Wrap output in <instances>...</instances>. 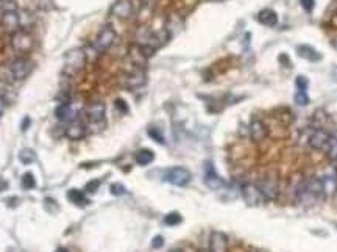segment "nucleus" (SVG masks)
<instances>
[{"mask_svg":"<svg viewBox=\"0 0 337 252\" xmlns=\"http://www.w3.org/2000/svg\"><path fill=\"white\" fill-rule=\"evenodd\" d=\"M116 108L121 111V113H128V105H126V102L125 100H122V99H117L116 100Z\"/></svg>","mask_w":337,"mask_h":252,"instance_id":"nucleus-35","label":"nucleus"},{"mask_svg":"<svg viewBox=\"0 0 337 252\" xmlns=\"http://www.w3.org/2000/svg\"><path fill=\"white\" fill-rule=\"evenodd\" d=\"M11 47L20 57L30 54L35 47V39L32 33L27 30H19L14 35H11Z\"/></svg>","mask_w":337,"mask_h":252,"instance_id":"nucleus-3","label":"nucleus"},{"mask_svg":"<svg viewBox=\"0 0 337 252\" xmlns=\"http://www.w3.org/2000/svg\"><path fill=\"white\" fill-rule=\"evenodd\" d=\"M336 161H337V160H336Z\"/></svg>","mask_w":337,"mask_h":252,"instance_id":"nucleus-45","label":"nucleus"},{"mask_svg":"<svg viewBox=\"0 0 337 252\" xmlns=\"http://www.w3.org/2000/svg\"><path fill=\"white\" fill-rule=\"evenodd\" d=\"M297 52H298L300 57L304 58V60L311 61V63H319L321 60V55L319 54V52L314 47H311V46H306V44H303V46H298Z\"/></svg>","mask_w":337,"mask_h":252,"instance_id":"nucleus-20","label":"nucleus"},{"mask_svg":"<svg viewBox=\"0 0 337 252\" xmlns=\"http://www.w3.org/2000/svg\"><path fill=\"white\" fill-rule=\"evenodd\" d=\"M105 115H106V107H105L103 102H92L85 108L86 119L92 125L105 124Z\"/></svg>","mask_w":337,"mask_h":252,"instance_id":"nucleus-9","label":"nucleus"},{"mask_svg":"<svg viewBox=\"0 0 337 252\" xmlns=\"http://www.w3.org/2000/svg\"><path fill=\"white\" fill-rule=\"evenodd\" d=\"M181 221H183L181 214H179L178 212H172V213L166 214V218H164V224H166V226H177Z\"/></svg>","mask_w":337,"mask_h":252,"instance_id":"nucleus-28","label":"nucleus"},{"mask_svg":"<svg viewBox=\"0 0 337 252\" xmlns=\"http://www.w3.org/2000/svg\"><path fill=\"white\" fill-rule=\"evenodd\" d=\"M205 185L211 190H222L227 185L222 177L215 173L214 165L211 161H208L205 165Z\"/></svg>","mask_w":337,"mask_h":252,"instance_id":"nucleus-12","label":"nucleus"},{"mask_svg":"<svg viewBox=\"0 0 337 252\" xmlns=\"http://www.w3.org/2000/svg\"><path fill=\"white\" fill-rule=\"evenodd\" d=\"M56 252H69V251H67L66 248H58V249H56Z\"/></svg>","mask_w":337,"mask_h":252,"instance_id":"nucleus-42","label":"nucleus"},{"mask_svg":"<svg viewBox=\"0 0 337 252\" xmlns=\"http://www.w3.org/2000/svg\"><path fill=\"white\" fill-rule=\"evenodd\" d=\"M295 86H297V90H306V91H308L309 80L306 78L304 76H298L297 80H295Z\"/></svg>","mask_w":337,"mask_h":252,"instance_id":"nucleus-32","label":"nucleus"},{"mask_svg":"<svg viewBox=\"0 0 337 252\" xmlns=\"http://www.w3.org/2000/svg\"><path fill=\"white\" fill-rule=\"evenodd\" d=\"M86 64V52L83 49H72L64 55V74L75 76L85 69Z\"/></svg>","mask_w":337,"mask_h":252,"instance_id":"nucleus-2","label":"nucleus"},{"mask_svg":"<svg viewBox=\"0 0 337 252\" xmlns=\"http://www.w3.org/2000/svg\"><path fill=\"white\" fill-rule=\"evenodd\" d=\"M0 27L5 33L14 35L20 30V18L18 10H6L0 16Z\"/></svg>","mask_w":337,"mask_h":252,"instance_id":"nucleus-8","label":"nucleus"},{"mask_svg":"<svg viewBox=\"0 0 337 252\" xmlns=\"http://www.w3.org/2000/svg\"><path fill=\"white\" fill-rule=\"evenodd\" d=\"M331 136V133H328L323 129H316L314 130L309 138H308V144L311 149H316V151H323L325 146L328 144V139Z\"/></svg>","mask_w":337,"mask_h":252,"instance_id":"nucleus-13","label":"nucleus"},{"mask_svg":"<svg viewBox=\"0 0 337 252\" xmlns=\"http://www.w3.org/2000/svg\"><path fill=\"white\" fill-rule=\"evenodd\" d=\"M19 160L24 163V165H30V163H33L36 160V154L32 149H24L19 154Z\"/></svg>","mask_w":337,"mask_h":252,"instance_id":"nucleus-27","label":"nucleus"},{"mask_svg":"<svg viewBox=\"0 0 337 252\" xmlns=\"http://www.w3.org/2000/svg\"><path fill=\"white\" fill-rule=\"evenodd\" d=\"M162 244H164V240H162V236H155V238H153V241H152V246L155 248V249H158V248H161L162 246Z\"/></svg>","mask_w":337,"mask_h":252,"instance_id":"nucleus-37","label":"nucleus"},{"mask_svg":"<svg viewBox=\"0 0 337 252\" xmlns=\"http://www.w3.org/2000/svg\"><path fill=\"white\" fill-rule=\"evenodd\" d=\"M258 20L266 27H275L276 24H278V14H276V11H273L270 8H266V10L259 11Z\"/></svg>","mask_w":337,"mask_h":252,"instance_id":"nucleus-21","label":"nucleus"},{"mask_svg":"<svg viewBox=\"0 0 337 252\" xmlns=\"http://www.w3.org/2000/svg\"><path fill=\"white\" fill-rule=\"evenodd\" d=\"M3 11H5V0H0V16H2Z\"/></svg>","mask_w":337,"mask_h":252,"instance_id":"nucleus-41","label":"nucleus"},{"mask_svg":"<svg viewBox=\"0 0 337 252\" xmlns=\"http://www.w3.org/2000/svg\"><path fill=\"white\" fill-rule=\"evenodd\" d=\"M145 83H147V77L144 69H134L122 77V85L126 90H138V88H142Z\"/></svg>","mask_w":337,"mask_h":252,"instance_id":"nucleus-11","label":"nucleus"},{"mask_svg":"<svg viewBox=\"0 0 337 252\" xmlns=\"http://www.w3.org/2000/svg\"><path fill=\"white\" fill-rule=\"evenodd\" d=\"M81 108L77 107L72 99L69 102H64V103H59L55 110V115H56V119L61 121V122H72L75 119H78V115H80Z\"/></svg>","mask_w":337,"mask_h":252,"instance_id":"nucleus-6","label":"nucleus"},{"mask_svg":"<svg viewBox=\"0 0 337 252\" xmlns=\"http://www.w3.org/2000/svg\"><path fill=\"white\" fill-rule=\"evenodd\" d=\"M20 183H22V187H24L25 190H33V188L36 187L35 175H33L32 173H27V174H24V175H22V180H20Z\"/></svg>","mask_w":337,"mask_h":252,"instance_id":"nucleus-29","label":"nucleus"},{"mask_svg":"<svg viewBox=\"0 0 337 252\" xmlns=\"http://www.w3.org/2000/svg\"><path fill=\"white\" fill-rule=\"evenodd\" d=\"M331 76H333V80L337 83V66H334L333 68V72H331Z\"/></svg>","mask_w":337,"mask_h":252,"instance_id":"nucleus-40","label":"nucleus"},{"mask_svg":"<svg viewBox=\"0 0 337 252\" xmlns=\"http://www.w3.org/2000/svg\"><path fill=\"white\" fill-rule=\"evenodd\" d=\"M295 103L300 107H306L309 103V96H308V91L306 90H297L295 93V97H294Z\"/></svg>","mask_w":337,"mask_h":252,"instance_id":"nucleus-26","label":"nucleus"},{"mask_svg":"<svg viewBox=\"0 0 337 252\" xmlns=\"http://www.w3.org/2000/svg\"><path fill=\"white\" fill-rule=\"evenodd\" d=\"M64 135L69 139H72V141H78V139H81L86 135V125L81 122L80 119H75V121L67 124V127L64 130Z\"/></svg>","mask_w":337,"mask_h":252,"instance_id":"nucleus-15","label":"nucleus"},{"mask_svg":"<svg viewBox=\"0 0 337 252\" xmlns=\"http://www.w3.org/2000/svg\"><path fill=\"white\" fill-rule=\"evenodd\" d=\"M111 14L119 19H128L133 14V3L131 0H117V2L112 5Z\"/></svg>","mask_w":337,"mask_h":252,"instance_id":"nucleus-17","label":"nucleus"},{"mask_svg":"<svg viewBox=\"0 0 337 252\" xmlns=\"http://www.w3.org/2000/svg\"><path fill=\"white\" fill-rule=\"evenodd\" d=\"M325 154H326V157L331 160V161H336L337 160V135L334 133V135L329 136L328 139V144L325 146Z\"/></svg>","mask_w":337,"mask_h":252,"instance_id":"nucleus-24","label":"nucleus"},{"mask_svg":"<svg viewBox=\"0 0 337 252\" xmlns=\"http://www.w3.org/2000/svg\"><path fill=\"white\" fill-rule=\"evenodd\" d=\"M321 188H323V196L334 197L337 194V173L331 171L321 177Z\"/></svg>","mask_w":337,"mask_h":252,"instance_id":"nucleus-16","label":"nucleus"},{"mask_svg":"<svg viewBox=\"0 0 337 252\" xmlns=\"http://www.w3.org/2000/svg\"><path fill=\"white\" fill-rule=\"evenodd\" d=\"M209 251L211 252H227L228 251V238L222 232H213L209 238Z\"/></svg>","mask_w":337,"mask_h":252,"instance_id":"nucleus-18","label":"nucleus"},{"mask_svg":"<svg viewBox=\"0 0 337 252\" xmlns=\"http://www.w3.org/2000/svg\"><path fill=\"white\" fill-rule=\"evenodd\" d=\"M28 125H30V117H25V119H24V122L20 124V129H22V132H25V130L28 129Z\"/></svg>","mask_w":337,"mask_h":252,"instance_id":"nucleus-38","label":"nucleus"},{"mask_svg":"<svg viewBox=\"0 0 337 252\" xmlns=\"http://www.w3.org/2000/svg\"><path fill=\"white\" fill-rule=\"evenodd\" d=\"M99 187H100V180H92V182H89L86 185V191L88 193H95Z\"/></svg>","mask_w":337,"mask_h":252,"instance_id":"nucleus-36","label":"nucleus"},{"mask_svg":"<svg viewBox=\"0 0 337 252\" xmlns=\"http://www.w3.org/2000/svg\"><path fill=\"white\" fill-rule=\"evenodd\" d=\"M8 66H10V71L13 74L14 81L25 80L33 71V63L30 61L27 57H18L16 60H13Z\"/></svg>","mask_w":337,"mask_h":252,"instance_id":"nucleus-4","label":"nucleus"},{"mask_svg":"<svg viewBox=\"0 0 337 252\" xmlns=\"http://www.w3.org/2000/svg\"><path fill=\"white\" fill-rule=\"evenodd\" d=\"M164 180L175 185V187H186V185L192 180V174L189 169H186L183 166H175V168H170L166 173Z\"/></svg>","mask_w":337,"mask_h":252,"instance_id":"nucleus-5","label":"nucleus"},{"mask_svg":"<svg viewBox=\"0 0 337 252\" xmlns=\"http://www.w3.org/2000/svg\"><path fill=\"white\" fill-rule=\"evenodd\" d=\"M126 190L122 183H112L111 185V194H114V196H122L125 194Z\"/></svg>","mask_w":337,"mask_h":252,"instance_id":"nucleus-33","label":"nucleus"},{"mask_svg":"<svg viewBox=\"0 0 337 252\" xmlns=\"http://www.w3.org/2000/svg\"><path fill=\"white\" fill-rule=\"evenodd\" d=\"M213 2H222V0H213Z\"/></svg>","mask_w":337,"mask_h":252,"instance_id":"nucleus-43","label":"nucleus"},{"mask_svg":"<svg viewBox=\"0 0 337 252\" xmlns=\"http://www.w3.org/2000/svg\"><path fill=\"white\" fill-rule=\"evenodd\" d=\"M300 5L303 6L304 11L311 13L314 10V6H316V0H300Z\"/></svg>","mask_w":337,"mask_h":252,"instance_id":"nucleus-34","label":"nucleus"},{"mask_svg":"<svg viewBox=\"0 0 337 252\" xmlns=\"http://www.w3.org/2000/svg\"><path fill=\"white\" fill-rule=\"evenodd\" d=\"M134 160H136L138 165L147 166L155 160V154H153V151H150V149H139L136 154H134Z\"/></svg>","mask_w":337,"mask_h":252,"instance_id":"nucleus-22","label":"nucleus"},{"mask_svg":"<svg viewBox=\"0 0 337 252\" xmlns=\"http://www.w3.org/2000/svg\"><path fill=\"white\" fill-rule=\"evenodd\" d=\"M67 199H69L71 202H73L75 205H78V207H85L89 202L86 199V196H85V193L80 191V190H71L69 193H67Z\"/></svg>","mask_w":337,"mask_h":252,"instance_id":"nucleus-23","label":"nucleus"},{"mask_svg":"<svg viewBox=\"0 0 337 252\" xmlns=\"http://www.w3.org/2000/svg\"><path fill=\"white\" fill-rule=\"evenodd\" d=\"M258 187L267 201H273L278 196V180L275 177H266L258 183Z\"/></svg>","mask_w":337,"mask_h":252,"instance_id":"nucleus-14","label":"nucleus"},{"mask_svg":"<svg viewBox=\"0 0 337 252\" xmlns=\"http://www.w3.org/2000/svg\"><path fill=\"white\" fill-rule=\"evenodd\" d=\"M3 110H5V97L0 94V115L3 113Z\"/></svg>","mask_w":337,"mask_h":252,"instance_id":"nucleus-39","label":"nucleus"},{"mask_svg":"<svg viewBox=\"0 0 337 252\" xmlns=\"http://www.w3.org/2000/svg\"><path fill=\"white\" fill-rule=\"evenodd\" d=\"M172 252H181V251H172Z\"/></svg>","mask_w":337,"mask_h":252,"instance_id":"nucleus-44","label":"nucleus"},{"mask_svg":"<svg viewBox=\"0 0 337 252\" xmlns=\"http://www.w3.org/2000/svg\"><path fill=\"white\" fill-rule=\"evenodd\" d=\"M114 41H116L114 28H112L111 25H105L94 41V49L99 52V54H103V52H106L112 44H114Z\"/></svg>","mask_w":337,"mask_h":252,"instance_id":"nucleus-7","label":"nucleus"},{"mask_svg":"<svg viewBox=\"0 0 337 252\" xmlns=\"http://www.w3.org/2000/svg\"><path fill=\"white\" fill-rule=\"evenodd\" d=\"M242 197L248 205H261L267 201L259 190L258 183H245L242 187Z\"/></svg>","mask_w":337,"mask_h":252,"instance_id":"nucleus-10","label":"nucleus"},{"mask_svg":"<svg viewBox=\"0 0 337 252\" xmlns=\"http://www.w3.org/2000/svg\"><path fill=\"white\" fill-rule=\"evenodd\" d=\"M323 196V188H321V179L312 175L308 180H304L297 190V199L302 204H314L319 201V197Z\"/></svg>","mask_w":337,"mask_h":252,"instance_id":"nucleus-1","label":"nucleus"},{"mask_svg":"<svg viewBox=\"0 0 337 252\" xmlns=\"http://www.w3.org/2000/svg\"><path fill=\"white\" fill-rule=\"evenodd\" d=\"M147 133L150 136H152L156 143H160V144H166V139H164V135H162V132L158 129V127H150L147 130Z\"/></svg>","mask_w":337,"mask_h":252,"instance_id":"nucleus-30","label":"nucleus"},{"mask_svg":"<svg viewBox=\"0 0 337 252\" xmlns=\"http://www.w3.org/2000/svg\"><path fill=\"white\" fill-rule=\"evenodd\" d=\"M36 8H39L42 11H47V10H52L53 8V2L52 0H33Z\"/></svg>","mask_w":337,"mask_h":252,"instance_id":"nucleus-31","label":"nucleus"},{"mask_svg":"<svg viewBox=\"0 0 337 252\" xmlns=\"http://www.w3.org/2000/svg\"><path fill=\"white\" fill-rule=\"evenodd\" d=\"M0 81H3V83H6V85L14 83L13 74H11V71H10V66H8V64L0 66Z\"/></svg>","mask_w":337,"mask_h":252,"instance_id":"nucleus-25","label":"nucleus"},{"mask_svg":"<svg viewBox=\"0 0 337 252\" xmlns=\"http://www.w3.org/2000/svg\"><path fill=\"white\" fill-rule=\"evenodd\" d=\"M248 132H250V136L254 139V141H262V139L267 136V125L259 119H253L250 122Z\"/></svg>","mask_w":337,"mask_h":252,"instance_id":"nucleus-19","label":"nucleus"}]
</instances>
